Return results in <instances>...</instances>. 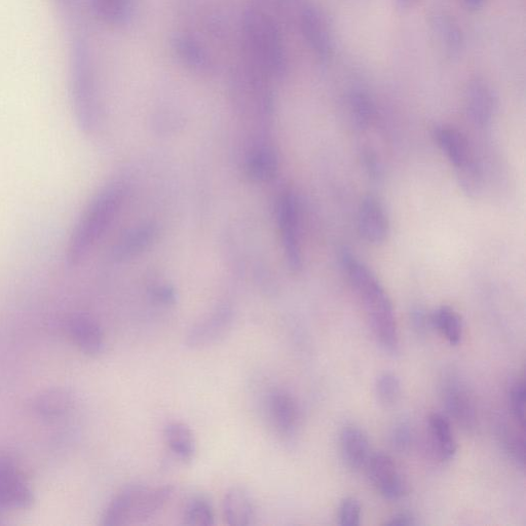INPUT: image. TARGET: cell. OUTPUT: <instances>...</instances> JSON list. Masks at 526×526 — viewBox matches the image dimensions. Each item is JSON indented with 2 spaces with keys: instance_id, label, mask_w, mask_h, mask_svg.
Segmentation results:
<instances>
[{
  "instance_id": "6da1fadb",
  "label": "cell",
  "mask_w": 526,
  "mask_h": 526,
  "mask_svg": "<svg viewBox=\"0 0 526 526\" xmlns=\"http://www.w3.org/2000/svg\"><path fill=\"white\" fill-rule=\"evenodd\" d=\"M244 59L272 83L288 73V56L278 23L268 12L251 7L241 24Z\"/></svg>"
},
{
  "instance_id": "7a4b0ae2",
  "label": "cell",
  "mask_w": 526,
  "mask_h": 526,
  "mask_svg": "<svg viewBox=\"0 0 526 526\" xmlns=\"http://www.w3.org/2000/svg\"><path fill=\"white\" fill-rule=\"evenodd\" d=\"M343 270L363 300L373 334L383 349L394 353L399 347L396 316L391 299L381 282L350 250L341 253Z\"/></svg>"
},
{
  "instance_id": "3957f363",
  "label": "cell",
  "mask_w": 526,
  "mask_h": 526,
  "mask_svg": "<svg viewBox=\"0 0 526 526\" xmlns=\"http://www.w3.org/2000/svg\"><path fill=\"white\" fill-rule=\"evenodd\" d=\"M69 93L75 121L86 135L99 125L101 107L94 57L81 31L73 32L69 49Z\"/></svg>"
},
{
  "instance_id": "277c9868",
  "label": "cell",
  "mask_w": 526,
  "mask_h": 526,
  "mask_svg": "<svg viewBox=\"0 0 526 526\" xmlns=\"http://www.w3.org/2000/svg\"><path fill=\"white\" fill-rule=\"evenodd\" d=\"M126 198V185L111 181L93 198L69 237L66 261L77 267L88 256L97 242L118 216Z\"/></svg>"
},
{
  "instance_id": "5b68a950",
  "label": "cell",
  "mask_w": 526,
  "mask_h": 526,
  "mask_svg": "<svg viewBox=\"0 0 526 526\" xmlns=\"http://www.w3.org/2000/svg\"><path fill=\"white\" fill-rule=\"evenodd\" d=\"M296 20L304 39L315 57L327 62L333 54V40L326 18L311 3L305 2Z\"/></svg>"
},
{
  "instance_id": "8992f818",
  "label": "cell",
  "mask_w": 526,
  "mask_h": 526,
  "mask_svg": "<svg viewBox=\"0 0 526 526\" xmlns=\"http://www.w3.org/2000/svg\"><path fill=\"white\" fill-rule=\"evenodd\" d=\"M278 220L288 265L292 271L298 272L303 268V255L299 239L298 204L292 193L287 192L280 198Z\"/></svg>"
},
{
  "instance_id": "52a82bcc",
  "label": "cell",
  "mask_w": 526,
  "mask_h": 526,
  "mask_svg": "<svg viewBox=\"0 0 526 526\" xmlns=\"http://www.w3.org/2000/svg\"><path fill=\"white\" fill-rule=\"evenodd\" d=\"M366 467L372 484L384 498L396 501L407 494V483L390 456L374 454L370 456Z\"/></svg>"
},
{
  "instance_id": "ba28073f",
  "label": "cell",
  "mask_w": 526,
  "mask_h": 526,
  "mask_svg": "<svg viewBox=\"0 0 526 526\" xmlns=\"http://www.w3.org/2000/svg\"><path fill=\"white\" fill-rule=\"evenodd\" d=\"M234 316L231 309L220 308L195 324L185 337V345L192 350H202L217 344L231 330Z\"/></svg>"
},
{
  "instance_id": "9c48e42d",
  "label": "cell",
  "mask_w": 526,
  "mask_h": 526,
  "mask_svg": "<svg viewBox=\"0 0 526 526\" xmlns=\"http://www.w3.org/2000/svg\"><path fill=\"white\" fill-rule=\"evenodd\" d=\"M32 503V492L13 462L0 457V508L22 510Z\"/></svg>"
},
{
  "instance_id": "30bf717a",
  "label": "cell",
  "mask_w": 526,
  "mask_h": 526,
  "mask_svg": "<svg viewBox=\"0 0 526 526\" xmlns=\"http://www.w3.org/2000/svg\"><path fill=\"white\" fill-rule=\"evenodd\" d=\"M171 42L176 58L186 69L203 75L215 72L214 58L197 37L190 33L179 32L172 37Z\"/></svg>"
},
{
  "instance_id": "8fae6325",
  "label": "cell",
  "mask_w": 526,
  "mask_h": 526,
  "mask_svg": "<svg viewBox=\"0 0 526 526\" xmlns=\"http://www.w3.org/2000/svg\"><path fill=\"white\" fill-rule=\"evenodd\" d=\"M358 229L365 241L373 245L385 243L390 235V221L382 203L372 196L361 203Z\"/></svg>"
},
{
  "instance_id": "7c38bea8",
  "label": "cell",
  "mask_w": 526,
  "mask_h": 526,
  "mask_svg": "<svg viewBox=\"0 0 526 526\" xmlns=\"http://www.w3.org/2000/svg\"><path fill=\"white\" fill-rule=\"evenodd\" d=\"M466 107L470 120L480 128L493 122L498 109V97L485 81L476 79L466 92Z\"/></svg>"
},
{
  "instance_id": "4fadbf2b",
  "label": "cell",
  "mask_w": 526,
  "mask_h": 526,
  "mask_svg": "<svg viewBox=\"0 0 526 526\" xmlns=\"http://www.w3.org/2000/svg\"><path fill=\"white\" fill-rule=\"evenodd\" d=\"M442 395L448 415L464 430H474L477 424V411L466 387L456 380L448 381L443 387Z\"/></svg>"
},
{
  "instance_id": "5bb4252c",
  "label": "cell",
  "mask_w": 526,
  "mask_h": 526,
  "mask_svg": "<svg viewBox=\"0 0 526 526\" xmlns=\"http://www.w3.org/2000/svg\"><path fill=\"white\" fill-rule=\"evenodd\" d=\"M268 415L276 432L283 438L293 437L298 427L299 410L294 398L282 390L268 397Z\"/></svg>"
},
{
  "instance_id": "9a60e30c",
  "label": "cell",
  "mask_w": 526,
  "mask_h": 526,
  "mask_svg": "<svg viewBox=\"0 0 526 526\" xmlns=\"http://www.w3.org/2000/svg\"><path fill=\"white\" fill-rule=\"evenodd\" d=\"M433 135L438 146L457 172L475 163L470 144L460 131L452 127L441 126L435 128Z\"/></svg>"
},
{
  "instance_id": "2e32d148",
  "label": "cell",
  "mask_w": 526,
  "mask_h": 526,
  "mask_svg": "<svg viewBox=\"0 0 526 526\" xmlns=\"http://www.w3.org/2000/svg\"><path fill=\"white\" fill-rule=\"evenodd\" d=\"M430 26L444 55L449 59L459 57L464 48V36L458 22L446 13L435 12Z\"/></svg>"
},
{
  "instance_id": "e0dca14e",
  "label": "cell",
  "mask_w": 526,
  "mask_h": 526,
  "mask_svg": "<svg viewBox=\"0 0 526 526\" xmlns=\"http://www.w3.org/2000/svg\"><path fill=\"white\" fill-rule=\"evenodd\" d=\"M143 487V484L138 483L126 486L108 505L102 524L105 526L133 524L137 501Z\"/></svg>"
},
{
  "instance_id": "ac0fdd59",
  "label": "cell",
  "mask_w": 526,
  "mask_h": 526,
  "mask_svg": "<svg viewBox=\"0 0 526 526\" xmlns=\"http://www.w3.org/2000/svg\"><path fill=\"white\" fill-rule=\"evenodd\" d=\"M225 522L231 526H250L255 519V506L245 488L234 486L225 494L223 503Z\"/></svg>"
},
{
  "instance_id": "d6986e66",
  "label": "cell",
  "mask_w": 526,
  "mask_h": 526,
  "mask_svg": "<svg viewBox=\"0 0 526 526\" xmlns=\"http://www.w3.org/2000/svg\"><path fill=\"white\" fill-rule=\"evenodd\" d=\"M69 331L75 344L90 356L100 355L105 348V337L101 327L86 316L73 317Z\"/></svg>"
},
{
  "instance_id": "ffe728a7",
  "label": "cell",
  "mask_w": 526,
  "mask_h": 526,
  "mask_svg": "<svg viewBox=\"0 0 526 526\" xmlns=\"http://www.w3.org/2000/svg\"><path fill=\"white\" fill-rule=\"evenodd\" d=\"M164 439L172 454L184 463H190L197 453V442L192 429L181 422H171L164 429Z\"/></svg>"
},
{
  "instance_id": "44dd1931",
  "label": "cell",
  "mask_w": 526,
  "mask_h": 526,
  "mask_svg": "<svg viewBox=\"0 0 526 526\" xmlns=\"http://www.w3.org/2000/svg\"><path fill=\"white\" fill-rule=\"evenodd\" d=\"M341 446L350 469L358 471L366 466L370 458L369 441L361 429L354 426L345 428L341 435Z\"/></svg>"
},
{
  "instance_id": "7402d4cb",
  "label": "cell",
  "mask_w": 526,
  "mask_h": 526,
  "mask_svg": "<svg viewBox=\"0 0 526 526\" xmlns=\"http://www.w3.org/2000/svg\"><path fill=\"white\" fill-rule=\"evenodd\" d=\"M90 7L95 17L109 26H125L134 16V0H90Z\"/></svg>"
},
{
  "instance_id": "603a6c76",
  "label": "cell",
  "mask_w": 526,
  "mask_h": 526,
  "mask_svg": "<svg viewBox=\"0 0 526 526\" xmlns=\"http://www.w3.org/2000/svg\"><path fill=\"white\" fill-rule=\"evenodd\" d=\"M173 492L174 488L171 485L155 488L144 486L137 501L133 524L154 517L171 500Z\"/></svg>"
},
{
  "instance_id": "cb8c5ba5",
  "label": "cell",
  "mask_w": 526,
  "mask_h": 526,
  "mask_svg": "<svg viewBox=\"0 0 526 526\" xmlns=\"http://www.w3.org/2000/svg\"><path fill=\"white\" fill-rule=\"evenodd\" d=\"M429 431L435 453L440 460L454 459L458 446L448 420L439 413H433L429 418Z\"/></svg>"
},
{
  "instance_id": "d4e9b609",
  "label": "cell",
  "mask_w": 526,
  "mask_h": 526,
  "mask_svg": "<svg viewBox=\"0 0 526 526\" xmlns=\"http://www.w3.org/2000/svg\"><path fill=\"white\" fill-rule=\"evenodd\" d=\"M278 170V158L274 150L267 146L257 147L247 159L246 171L254 181H269Z\"/></svg>"
},
{
  "instance_id": "484cf974",
  "label": "cell",
  "mask_w": 526,
  "mask_h": 526,
  "mask_svg": "<svg viewBox=\"0 0 526 526\" xmlns=\"http://www.w3.org/2000/svg\"><path fill=\"white\" fill-rule=\"evenodd\" d=\"M157 236V230L153 225H143L129 232L117 244L114 256L118 260H125L145 250Z\"/></svg>"
},
{
  "instance_id": "4316f807",
  "label": "cell",
  "mask_w": 526,
  "mask_h": 526,
  "mask_svg": "<svg viewBox=\"0 0 526 526\" xmlns=\"http://www.w3.org/2000/svg\"><path fill=\"white\" fill-rule=\"evenodd\" d=\"M431 322L452 346L461 343L463 322L461 316L448 306L440 307L432 316Z\"/></svg>"
},
{
  "instance_id": "83f0119b",
  "label": "cell",
  "mask_w": 526,
  "mask_h": 526,
  "mask_svg": "<svg viewBox=\"0 0 526 526\" xmlns=\"http://www.w3.org/2000/svg\"><path fill=\"white\" fill-rule=\"evenodd\" d=\"M350 115L358 129H366L375 114L374 103L369 94L361 89H355L349 96Z\"/></svg>"
},
{
  "instance_id": "f1b7e54d",
  "label": "cell",
  "mask_w": 526,
  "mask_h": 526,
  "mask_svg": "<svg viewBox=\"0 0 526 526\" xmlns=\"http://www.w3.org/2000/svg\"><path fill=\"white\" fill-rule=\"evenodd\" d=\"M214 510L203 496L192 498L183 510V523L189 526H211L214 524Z\"/></svg>"
},
{
  "instance_id": "f546056e",
  "label": "cell",
  "mask_w": 526,
  "mask_h": 526,
  "mask_svg": "<svg viewBox=\"0 0 526 526\" xmlns=\"http://www.w3.org/2000/svg\"><path fill=\"white\" fill-rule=\"evenodd\" d=\"M377 395L381 403L386 406H392L401 396L400 380L395 374L386 372L380 375L377 385H375Z\"/></svg>"
},
{
  "instance_id": "4dcf8cb0",
  "label": "cell",
  "mask_w": 526,
  "mask_h": 526,
  "mask_svg": "<svg viewBox=\"0 0 526 526\" xmlns=\"http://www.w3.org/2000/svg\"><path fill=\"white\" fill-rule=\"evenodd\" d=\"M68 405V396L61 391H55L49 392L37 401V410L45 417L54 418L65 412Z\"/></svg>"
},
{
  "instance_id": "1f68e13d",
  "label": "cell",
  "mask_w": 526,
  "mask_h": 526,
  "mask_svg": "<svg viewBox=\"0 0 526 526\" xmlns=\"http://www.w3.org/2000/svg\"><path fill=\"white\" fill-rule=\"evenodd\" d=\"M525 398V384L523 382L514 384L510 390V407L514 419L522 428L525 424Z\"/></svg>"
},
{
  "instance_id": "d6a6232c",
  "label": "cell",
  "mask_w": 526,
  "mask_h": 526,
  "mask_svg": "<svg viewBox=\"0 0 526 526\" xmlns=\"http://www.w3.org/2000/svg\"><path fill=\"white\" fill-rule=\"evenodd\" d=\"M362 507L358 500L347 498L340 507V522L343 526L360 525Z\"/></svg>"
},
{
  "instance_id": "836d02e7",
  "label": "cell",
  "mask_w": 526,
  "mask_h": 526,
  "mask_svg": "<svg viewBox=\"0 0 526 526\" xmlns=\"http://www.w3.org/2000/svg\"><path fill=\"white\" fill-rule=\"evenodd\" d=\"M504 444L507 449V452L511 457L521 466L524 465L525 457V444L524 439L519 438V436L512 432L507 431L504 435Z\"/></svg>"
},
{
  "instance_id": "e575fe53",
  "label": "cell",
  "mask_w": 526,
  "mask_h": 526,
  "mask_svg": "<svg viewBox=\"0 0 526 526\" xmlns=\"http://www.w3.org/2000/svg\"><path fill=\"white\" fill-rule=\"evenodd\" d=\"M391 442L397 452H408L412 443V434L409 427L406 424L397 425L392 432Z\"/></svg>"
},
{
  "instance_id": "d590c367",
  "label": "cell",
  "mask_w": 526,
  "mask_h": 526,
  "mask_svg": "<svg viewBox=\"0 0 526 526\" xmlns=\"http://www.w3.org/2000/svg\"><path fill=\"white\" fill-rule=\"evenodd\" d=\"M365 169L369 176L374 179H378L382 176L383 169L381 162L374 152L370 148H365L362 155Z\"/></svg>"
},
{
  "instance_id": "8d00e7d4",
  "label": "cell",
  "mask_w": 526,
  "mask_h": 526,
  "mask_svg": "<svg viewBox=\"0 0 526 526\" xmlns=\"http://www.w3.org/2000/svg\"><path fill=\"white\" fill-rule=\"evenodd\" d=\"M415 524L416 518L407 512L396 513L385 522L387 526H409Z\"/></svg>"
},
{
  "instance_id": "74e56055",
  "label": "cell",
  "mask_w": 526,
  "mask_h": 526,
  "mask_svg": "<svg viewBox=\"0 0 526 526\" xmlns=\"http://www.w3.org/2000/svg\"><path fill=\"white\" fill-rule=\"evenodd\" d=\"M419 0H395L396 8L399 12H405L412 7H415Z\"/></svg>"
},
{
  "instance_id": "f35d334b",
  "label": "cell",
  "mask_w": 526,
  "mask_h": 526,
  "mask_svg": "<svg viewBox=\"0 0 526 526\" xmlns=\"http://www.w3.org/2000/svg\"><path fill=\"white\" fill-rule=\"evenodd\" d=\"M463 4L469 11L475 12L484 6L485 0H463Z\"/></svg>"
},
{
  "instance_id": "ab89813d",
  "label": "cell",
  "mask_w": 526,
  "mask_h": 526,
  "mask_svg": "<svg viewBox=\"0 0 526 526\" xmlns=\"http://www.w3.org/2000/svg\"><path fill=\"white\" fill-rule=\"evenodd\" d=\"M266 2L272 4L273 0H266Z\"/></svg>"
}]
</instances>
